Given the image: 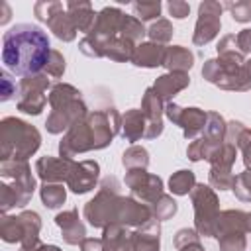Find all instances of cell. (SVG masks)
<instances>
[{"label":"cell","mask_w":251,"mask_h":251,"mask_svg":"<svg viewBox=\"0 0 251 251\" xmlns=\"http://www.w3.org/2000/svg\"><path fill=\"white\" fill-rule=\"evenodd\" d=\"M0 10H2L0 25H4V24H8V22H10V16H12V12H10V8H8V4H6V2H0Z\"/></svg>","instance_id":"f5cc1de1"},{"label":"cell","mask_w":251,"mask_h":251,"mask_svg":"<svg viewBox=\"0 0 251 251\" xmlns=\"http://www.w3.org/2000/svg\"><path fill=\"white\" fill-rule=\"evenodd\" d=\"M18 90H20V88L16 86V82L8 76L6 71H2V73H0V100L6 102V100H10V98L18 96Z\"/></svg>","instance_id":"bcb514c9"},{"label":"cell","mask_w":251,"mask_h":251,"mask_svg":"<svg viewBox=\"0 0 251 251\" xmlns=\"http://www.w3.org/2000/svg\"><path fill=\"white\" fill-rule=\"evenodd\" d=\"M147 131V118L141 110L131 108L122 116V137L129 143H135L139 139H145Z\"/></svg>","instance_id":"603a6c76"},{"label":"cell","mask_w":251,"mask_h":251,"mask_svg":"<svg viewBox=\"0 0 251 251\" xmlns=\"http://www.w3.org/2000/svg\"><path fill=\"white\" fill-rule=\"evenodd\" d=\"M222 12L224 6L220 2L214 0H204L198 6V20L194 25V33H192V43L194 45H206L210 43L222 27Z\"/></svg>","instance_id":"8fae6325"},{"label":"cell","mask_w":251,"mask_h":251,"mask_svg":"<svg viewBox=\"0 0 251 251\" xmlns=\"http://www.w3.org/2000/svg\"><path fill=\"white\" fill-rule=\"evenodd\" d=\"M49 106H51V112L47 116L45 127L53 135L69 131L73 124L86 118L88 114V108H86V102L82 100L80 90L67 82H57L51 86Z\"/></svg>","instance_id":"277c9868"},{"label":"cell","mask_w":251,"mask_h":251,"mask_svg":"<svg viewBox=\"0 0 251 251\" xmlns=\"http://www.w3.org/2000/svg\"><path fill=\"white\" fill-rule=\"evenodd\" d=\"M124 18L126 14L116 8V6H106L98 12L96 16V22H94V27L90 29V37L100 41L102 45H106L110 39L118 37L120 35V29H122V24H124Z\"/></svg>","instance_id":"5bb4252c"},{"label":"cell","mask_w":251,"mask_h":251,"mask_svg":"<svg viewBox=\"0 0 251 251\" xmlns=\"http://www.w3.org/2000/svg\"><path fill=\"white\" fill-rule=\"evenodd\" d=\"M65 8H67L76 31H82V33L88 35L90 29L94 27V22H96V16H98L94 12L92 4L90 2H75V0H71V2L65 4Z\"/></svg>","instance_id":"484cf974"},{"label":"cell","mask_w":251,"mask_h":251,"mask_svg":"<svg viewBox=\"0 0 251 251\" xmlns=\"http://www.w3.org/2000/svg\"><path fill=\"white\" fill-rule=\"evenodd\" d=\"M141 112L147 118V131H145V139H155L163 133V114H165V104L163 100L157 96V92L151 88H147L143 92L141 98Z\"/></svg>","instance_id":"e0dca14e"},{"label":"cell","mask_w":251,"mask_h":251,"mask_svg":"<svg viewBox=\"0 0 251 251\" xmlns=\"http://www.w3.org/2000/svg\"><path fill=\"white\" fill-rule=\"evenodd\" d=\"M55 224L63 233L65 243L69 245H80L82 239H86V227L78 218V210L71 208L67 212H61L55 216Z\"/></svg>","instance_id":"d6986e66"},{"label":"cell","mask_w":251,"mask_h":251,"mask_svg":"<svg viewBox=\"0 0 251 251\" xmlns=\"http://www.w3.org/2000/svg\"><path fill=\"white\" fill-rule=\"evenodd\" d=\"M208 182L214 190H231L235 182V175L231 169H220V167H210L208 173Z\"/></svg>","instance_id":"8d00e7d4"},{"label":"cell","mask_w":251,"mask_h":251,"mask_svg":"<svg viewBox=\"0 0 251 251\" xmlns=\"http://www.w3.org/2000/svg\"><path fill=\"white\" fill-rule=\"evenodd\" d=\"M243 129H245V126L241 122H237V120L227 122V127H226V143H231V145L237 147V141H239V135L243 133Z\"/></svg>","instance_id":"681fc988"},{"label":"cell","mask_w":251,"mask_h":251,"mask_svg":"<svg viewBox=\"0 0 251 251\" xmlns=\"http://www.w3.org/2000/svg\"><path fill=\"white\" fill-rule=\"evenodd\" d=\"M135 43L118 35L114 39H110L106 45H104V57H108L110 61H116V63H127L133 59V53H135Z\"/></svg>","instance_id":"83f0119b"},{"label":"cell","mask_w":251,"mask_h":251,"mask_svg":"<svg viewBox=\"0 0 251 251\" xmlns=\"http://www.w3.org/2000/svg\"><path fill=\"white\" fill-rule=\"evenodd\" d=\"M196 241H200V233L196 231V229H192V227H182V229H178L176 233H175V239H173V243H175V247L180 251L182 247H186V245H190V243H196Z\"/></svg>","instance_id":"f6af8a7d"},{"label":"cell","mask_w":251,"mask_h":251,"mask_svg":"<svg viewBox=\"0 0 251 251\" xmlns=\"http://www.w3.org/2000/svg\"><path fill=\"white\" fill-rule=\"evenodd\" d=\"M233 194L241 202H251V169H245L243 173L235 175L233 182Z\"/></svg>","instance_id":"ab89813d"},{"label":"cell","mask_w":251,"mask_h":251,"mask_svg":"<svg viewBox=\"0 0 251 251\" xmlns=\"http://www.w3.org/2000/svg\"><path fill=\"white\" fill-rule=\"evenodd\" d=\"M41 145V133L35 126L8 116L0 122V159L27 161Z\"/></svg>","instance_id":"5b68a950"},{"label":"cell","mask_w":251,"mask_h":251,"mask_svg":"<svg viewBox=\"0 0 251 251\" xmlns=\"http://www.w3.org/2000/svg\"><path fill=\"white\" fill-rule=\"evenodd\" d=\"M173 24L167 20V18H159L157 22H153L149 27H147V37L153 41V43H159V45H165L173 39Z\"/></svg>","instance_id":"d590c367"},{"label":"cell","mask_w":251,"mask_h":251,"mask_svg":"<svg viewBox=\"0 0 251 251\" xmlns=\"http://www.w3.org/2000/svg\"><path fill=\"white\" fill-rule=\"evenodd\" d=\"M226 127H227V122L218 112H208V120H206V126L200 137L206 139L210 145L218 147L226 141Z\"/></svg>","instance_id":"f1b7e54d"},{"label":"cell","mask_w":251,"mask_h":251,"mask_svg":"<svg viewBox=\"0 0 251 251\" xmlns=\"http://www.w3.org/2000/svg\"><path fill=\"white\" fill-rule=\"evenodd\" d=\"M39 196H41V202L45 208H59L65 204L67 200V190L61 182H43V186L39 188Z\"/></svg>","instance_id":"4dcf8cb0"},{"label":"cell","mask_w":251,"mask_h":251,"mask_svg":"<svg viewBox=\"0 0 251 251\" xmlns=\"http://www.w3.org/2000/svg\"><path fill=\"white\" fill-rule=\"evenodd\" d=\"M65 69H67V61H65L63 53H61V51H57V49H51L49 61H47V65H45V69H43V71H45L49 76L59 78V76H63Z\"/></svg>","instance_id":"7bdbcfd3"},{"label":"cell","mask_w":251,"mask_h":251,"mask_svg":"<svg viewBox=\"0 0 251 251\" xmlns=\"http://www.w3.org/2000/svg\"><path fill=\"white\" fill-rule=\"evenodd\" d=\"M35 18L45 22L53 35L61 41H73L76 37V27L67 12V8L57 0H43L33 6Z\"/></svg>","instance_id":"9c48e42d"},{"label":"cell","mask_w":251,"mask_h":251,"mask_svg":"<svg viewBox=\"0 0 251 251\" xmlns=\"http://www.w3.org/2000/svg\"><path fill=\"white\" fill-rule=\"evenodd\" d=\"M0 176V210L6 214L10 208H24L35 190V178L27 161H2Z\"/></svg>","instance_id":"8992f818"},{"label":"cell","mask_w":251,"mask_h":251,"mask_svg":"<svg viewBox=\"0 0 251 251\" xmlns=\"http://www.w3.org/2000/svg\"><path fill=\"white\" fill-rule=\"evenodd\" d=\"M235 157H237V147L231 145V143H222L218 145L212 155H210V167H220V169H231L233 163H235Z\"/></svg>","instance_id":"836d02e7"},{"label":"cell","mask_w":251,"mask_h":251,"mask_svg":"<svg viewBox=\"0 0 251 251\" xmlns=\"http://www.w3.org/2000/svg\"><path fill=\"white\" fill-rule=\"evenodd\" d=\"M149 220H153V212H151L149 204H143L133 196H122L120 198L116 224H122L127 227H141Z\"/></svg>","instance_id":"9a60e30c"},{"label":"cell","mask_w":251,"mask_h":251,"mask_svg":"<svg viewBox=\"0 0 251 251\" xmlns=\"http://www.w3.org/2000/svg\"><path fill=\"white\" fill-rule=\"evenodd\" d=\"M180 251H206V249L202 247V243H200V241H196V243H190V245L182 247Z\"/></svg>","instance_id":"db71d44e"},{"label":"cell","mask_w":251,"mask_h":251,"mask_svg":"<svg viewBox=\"0 0 251 251\" xmlns=\"http://www.w3.org/2000/svg\"><path fill=\"white\" fill-rule=\"evenodd\" d=\"M190 84V76L188 73H165L161 76H157L153 90L157 92V96L163 102H173V98L184 90Z\"/></svg>","instance_id":"ffe728a7"},{"label":"cell","mask_w":251,"mask_h":251,"mask_svg":"<svg viewBox=\"0 0 251 251\" xmlns=\"http://www.w3.org/2000/svg\"><path fill=\"white\" fill-rule=\"evenodd\" d=\"M165 53H167V47L165 45H159V43H153V41H143V43H139L135 47V53H133L131 63L135 67H143V69L163 67Z\"/></svg>","instance_id":"7402d4cb"},{"label":"cell","mask_w":251,"mask_h":251,"mask_svg":"<svg viewBox=\"0 0 251 251\" xmlns=\"http://www.w3.org/2000/svg\"><path fill=\"white\" fill-rule=\"evenodd\" d=\"M218 59H208L202 67V76L224 88L233 92L251 90V59L237 49V37L233 33L224 35L218 41Z\"/></svg>","instance_id":"3957f363"},{"label":"cell","mask_w":251,"mask_h":251,"mask_svg":"<svg viewBox=\"0 0 251 251\" xmlns=\"http://www.w3.org/2000/svg\"><path fill=\"white\" fill-rule=\"evenodd\" d=\"M237 147L241 149V155H243V163L247 169H251V129L245 127L243 133L239 135V141H237Z\"/></svg>","instance_id":"7dc6e473"},{"label":"cell","mask_w":251,"mask_h":251,"mask_svg":"<svg viewBox=\"0 0 251 251\" xmlns=\"http://www.w3.org/2000/svg\"><path fill=\"white\" fill-rule=\"evenodd\" d=\"M120 182L116 176H106L100 182V188L92 200L84 204L82 216L92 227H106L110 224H116L118 218V206H120Z\"/></svg>","instance_id":"52a82bcc"},{"label":"cell","mask_w":251,"mask_h":251,"mask_svg":"<svg viewBox=\"0 0 251 251\" xmlns=\"http://www.w3.org/2000/svg\"><path fill=\"white\" fill-rule=\"evenodd\" d=\"M25 235V227H24V222L18 216H8V214H2L0 218V237L6 241V243H22Z\"/></svg>","instance_id":"f546056e"},{"label":"cell","mask_w":251,"mask_h":251,"mask_svg":"<svg viewBox=\"0 0 251 251\" xmlns=\"http://www.w3.org/2000/svg\"><path fill=\"white\" fill-rule=\"evenodd\" d=\"M227 233H247V212L243 210H224L216 220V235L222 237Z\"/></svg>","instance_id":"cb8c5ba5"},{"label":"cell","mask_w":251,"mask_h":251,"mask_svg":"<svg viewBox=\"0 0 251 251\" xmlns=\"http://www.w3.org/2000/svg\"><path fill=\"white\" fill-rule=\"evenodd\" d=\"M122 131V116L116 108L88 112L86 118L71 126L59 143V157L73 159L86 151H98L112 143Z\"/></svg>","instance_id":"7a4b0ae2"},{"label":"cell","mask_w":251,"mask_h":251,"mask_svg":"<svg viewBox=\"0 0 251 251\" xmlns=\"http://www.w3.org/2000/svg\"><path fill=\"white\" fill-rule=\"evenodd\" d=\"M218 245H220V251H245L247 239H245V233H227L218 237Z\"/></svg>","instance_id":"b9f144b4"},{"label":"cell","mask_w":251,"mask_h":251,"mask_svg":"<svg viewBox=\"0 0 251 251\" xmlns=\"http://www.w3.org/2000/svg\"><path fill=\"white\" fill-rule=\"evenodd\" d=\"M120 35L133 41L135 45H139V43H143V37L147 35V29L143 27V22L137 20L135 16H126L124 24H122V29H120Z\"/></svg>","instance_id":"e575fe53"},{"label":"cell","mask_w":251,"mask_h":251,"mask_svg":"<svg viewBox=\"0 0 251 251\" xmlns=\"http://www.w3.org/2000/svg\"><path fill=\"white\" fill-rule=\"evenodd\" d=\"M176 210H178V206H176L175 198L169 196V194H163L157 202L151 204V212H153V218H155L157 222H163V220L173 218V216L176 214Z\"/></svg>","instance_id":"74e56055"},{"label":"cell","mask_w":251,"mask_h":251,"mask_svg":"<svg viewBox=\"0 0 251 251\" xmlns=\"http://www.w3.org/2000/svg\"><path fill=\"white\" fill-rule=\"evenodd\" d=\"M122 165L131 171V169H147L149 167V151L141 145H129L124 155H122Z\"/></svg>","instance_id":"d6a6232c"},{"label":"cell","mask_w":251,"mask_h":251,"mask_svg":"<svg viewBox=\"0 0 251 251\" xmlns=\"http://www.w3.org/2000/svg\"><path fill=\"white\" fill-rule=\"evenodd\" d=\"M126 184L131 190V196L137 198L143 204H153L157 202L165 192H163V180L157 175L147 173V169H131L126 173Z\"/></svg>","instance_id":"7c38bea8"},{"label":"cell","mask_w":251,"mask_h":251,"mask_svg":"<svg viewBox=\"0 0 251 251\" xmlns=\"http://www.w3.org/2000/svg\"><path fill=\"white\" fill-rule=\"evenodd\" d=\"M18 110L29 116H39L47 104V88H49V78L47 73H37L24 76L18 84Z\"/></svg>","instance_id":"30bf717a"},{"label":"cell","mask_w":251,"mask_h":251,"mask_svg":"<svg viewBox=\"0 0 251 251\" xmlns=\"http://www.w3.org/2000/svg\"><path fill=\"white\" fill-rule=\"evenodd\" d=\"M167 10L173 18L176 20H184L188 14H190V4L188 2H182V0H171L167 4Z\"/></svg>","instance_id":"c3c4849f"},{"label":"cell","mask_w":251,"mask_h":251,"mask_svg":"<svg viewBox=\"0 0 251 251\" xmlns=\"http://www.w3.org/2000/svg\"><path fill=\"white\" fill-rule=\"evenodd\" d=\"M98 176H100V165L92 159H86V161L75 163L67 178V186L75 194H84V192H90L98 184Z\"/></svg>","instance_id":"2e32d148"},{"label":"cell","mask_w":251,"mask_h":251,"mask_svg":"<svg viewBox=\"0 0 251 251\" xmlns=\"http://www.w3.org/2000/svg\"><path fill=\"white\" fill-rule=\"evenodd\" d=\"M165 114L167 118L182 127V133L188 141L196 139L198 135H202L206 120H208V112L200 110V108H180L175 102H167L165 104Z\"/></svg>","instance_id":"4fadbf2b"},{"label":"cell","mask_w":251,"mask_h":251,"mask_svg":"<svg viewBox=\"0 0 251 251\" xmlns=\"http://www.w3.org/2000/svg\"><path fill=\"white\" fill-rule=\"evenodd\" d=\"M133 16L141 22H149L155 20L157 16H161V2L159 0H151V2H133ZM159 20V18H157Z\"/></svg>","instance_id":"f35d334b"},{"label":"cell","mask_w":251,"mask_h":251,"mask_svg":"<svg viewBox=\"0 0 251 251\" xmlns=\"http://www.w3.org/2000/svg\"><path fill=\"white\" fill-rule=\"evenodd\" d=\"M247 231H251V212L247 214Z\"/></svg>","instance_id":"9f6ffc18"},{"label":"cell","mask_w":251,"mask_h":251,"mask_svg":"<svg viewBox=\"0 0 251 251\" xmlns=\"http://www.w3.org/2000/svg\"><path fill=\"white\" fill-rule=\"evenodd\" d=\"M45 251H61L57 245H45Z\"/></svg>","instance_id":"11a10c76"},{"label":"cell","mask_w":251,"mask_h":251,"mask_svg":"<svg viewBox=\"0 0 251 251\" xmlns=\"http://www.w3.org/2000/svg\"><path fill=\"white\" fill-rule=\"evenodd\" d=\"M194 186H196V176L188 169H180V171L173 173L171 178H169V188L176 196H184V194L192 192Z\"/></svg>","instance_id":"1f68e13d"},{"label":"cell","mask_w":251,"mask_h":251,"mask_svg":"<svg viewBox=\"0 0 251 251\" xmlns=\"http://www.w3.org/2000/svg\"><path fill=\"white\" fill-rule=\"evenodd\" d=\"M226 8L229 10L231 18L239 24H247L251 22V0H239V2H229L226 4Z\"/></svg>","instance_id":"ee69618b"},{"label":"cell","mask_w":251,"mask_h":251,"mask_svg":"<svg viewBox=\"0 0 251 251\" xmlns=\"http://www.w3.org/2000/svg\"><path fill=\"white\" fill-rule=\"evenodd\" d=\"M102 243H104V251H133L131 231L127 229V226L122 224L106 226L102 233Z\"/></svg>","instance_id":"d4e9b609"},{"label":"cell","mask_w":251,"mask_h":251,"mask_svg":"<svg viewBox=\"0 0 251 251\" xmlns=\"http://www.w3.org/2000/svg\"><path fill=\"white\" fill-rule=\"evenodd\" d=\"M80 251H104L102 237H86L80 241Z\"/></svg>","instance_id":"816d5d0a"},{"label":"cell","mask_w":251,"mask_h":251,"mask_svg":"<svg viewBox=\"0 0 251 251\" xmlns=\"http://www.w3.org/2000/svg\"><path fill=\"white\" fill-rule=\"evenodd\" d=\"M194 206V229L204 237L216 235V220L220 216V200L210 184H196L190 192Z\"/></svg>","instance_id":"ba28073f"},{"label":"cell","mask_w":251,"mask_h":251,"mask_svg":"<svg viewBox=\"0 0 251 251\" xmlns=\"http://www.w3.org/2000/svg\"><path fill=\"white\" fill-rule=\"evenodd\" d=\"M235 37H237V49L243 55H251V29H241Z\"/></svg>","instance_id":"f907efd6"},{"label":"cell","mask_w":251,"mask_h":251,"mask_svg":"<svg viewBox=\"0 0 251 251\" xmlns=\"http://www.w3.org/2000/svg\"><path fill=\"white\" fill-rule=\"evenodd\" d=\"M214 149H216V147L210 145L206 139L196 137V139H192V141L188 143V147H186V155H188L190 161L196 163V161H202V159H210V155H212Z\"/></svg>","instance_id":"60d3db41"},{"label":"cell","mask_w":251,"mask_h":251,"mask_svg":"<svg viewBox=\"0 0 251 251\" xmlns=\"http://www.w3.org/2000/svg\"><path fill=\"white\" fill-rule=\"evenodd\" d=\"M163 67L169 73H188L194 67V53L184 45H171L167 47Z\"/></svg>","instance_id":"4316f807"},{"label":"cell","mask_w":251,"mask_h":251,"mask_svg":"<svg viewBox=\"0 0 251 251\" xmlns=\"http://www.w3.org/2000/svg\"><path fill=\"white\" fill-rule=\"evenodd\" d=\"M73 167H75V161L65 157L45 155L35 161V173L43 182H67Z\"/></svg>","instance_id":"ac0fdd59"},{"label":"cell","mask_w":251,"mask_h":251,"mask_svg":"<svg viewBox=\"0 0 251 251\" xmlns=\"http://www.w3.org/2000/svg\"><path fill=\"white\" fill-rule=\"evenodd\" d=\"M133 251H159L161 247V226L153 218L135 231H131Z\"/></svg>","instance_id":"44dd1931"},{"label":"cell","mask_w":251,"mask_h":251,"mask_svg":"<svg viewBox=\"0 0 251 251\" xmlns=\"http://www.w3.org/2000/svg\"><path fill=\"white\" fill-rule=\"evenodd\" d=\"M49 55V37L39 25L18 24L2 35V63L12 75L29 76L41 73Z\"/></svg>","instance_id":"6da1fadb"}]
</instances>
